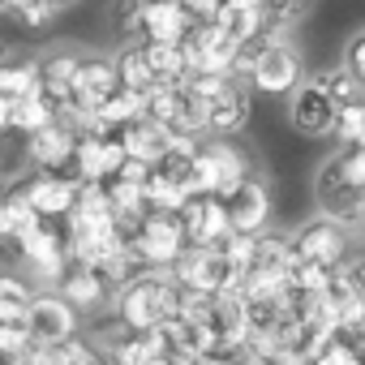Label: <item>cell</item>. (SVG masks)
Here are the masks:
<instances>
[{"label":"cell","mask_w":365,"mask_h":365,"mask_svg":"<svg viewBox=\"0 0 365 365\" xmlns=\"http://www.w3.org/2000/svg\"><path fill=\"white\" fill-rule=\"evenodd\" d=\"M314 365H365V361H361V348H356L352 335H331L314 352Z\"/></svg>","instance_id":"38"},{"label":"cell","mask_w":365,"mask_h":365,"mask_svg":"<svg viewBox=\"0 0 365 365\" xmlns=\"http://www.w3.org/2000/svg\"><path fill=\"white\" fill-rule=\"evenodd\" d=\"M52 120H56V103L43 91H31V95L14 99V133H35V129L52 125Z\"/></svg>","instance_id":"31"},{"label":"cell","mask_w":365,"mask_h":365,"mask_svg":"<svg viewBox=\"0 0 365 365\" xmlns=\"http://www.w3.org/2000/svg\"><path fill=\"white\" fill-rule=\"evenodd\" d=\"M116 138H120V146H125V159H142V163H150V168H155V163L168 155V146H172V129L159 125V120H150V116L129 120L125 129H116Z\"/></svg>","instance_id":"17"},{"label":"cell","mask_w":365,"mask_h":365,"mask_svg":"<svg viewBox=\"0 0 365 365\" xmlns=\"http://www.w3.org/2000/svg\"><path fill=\"white\" fill-rule=\"evenodd\" d=\"M142 52L155 69V82H185L190 78V61H185V48L180 43H150L142 39Z\"/></svg>","instance_id":"28"},{"label":"cell","mask_w":365,"mask_h":365,"mask_svg":"<svg viewBox=\"0 0 365 365\" xmlns=\"http://www.w3.org/2000/svg\"><path fill=\"white\" fill-rule=\"evenodd\" d=\"M112 31L120 43H142V0H116L112 5Z\"/></svg>","instance_id":"36"},{"label":"cell","mask_w":365,"mask_h":365,"mask_svg":"<svg viewBox=\"0 0 365 365\" xmlns=\"http://www.w3.org/2000/svg\"><path fill=\"white\" fill-rule=\"evenodd\" d=\"M237 78H245L250 91H258V95H292L297 82L305 78V65L288 35H267V39L241 48Z\"/></svg>","instance_id":"2"},{"label":"cell","mask_w":365,"mask_h":365,"mask_svg":"<svg viewBox=\"0 0 365 365\" xmlns=\"http://www.w3.org/2000/svg\"><path fill=\"white\" fill-rule=\"evenodd\" d=\"M335 116H339V103L327 95L322 78H301L297 91L288 95V120L301 138H331L335 133Z\"/></svg>","instance_id":"6"},{"label":"cell","mask_w":365,"mask_h":365,"mask_svg":"<svg viewBox=\"0 0 365 365\" xmlns=\"http://www.w3.org/2000/svg\"><path fill=\"white\" fill-rule=\"evenodd\" d=\"M125 163V146L116 133H82L73 142L69 176L73 180H112Z\"/></svg>","instance_id":"10"},{"label":"cell","mask_w":365,"mask_h":365,"mask_svg":"<svg viewBox=\"0 0 365 365\" xmlns=\"http://www.w3.org/2000/svg\"><path fill=\"white\" fill-rule=\"evenodd\" d=\"M73 142H78V133H73L65 120H52V125L26 133V159H31V168H39V172H69Z\"/></svg>","instance_id":"15"},{"label":"cell","mask_w":365,"mask_h":365,"mask_svg":"<svg viewBox=\"0 0 365 365\" xmlns=\"http://www.w3.org/2000/svg\"><path fill=\"white\" fill-rule=\"evenodd\" d=\"M116 176H125V180H138V185H142V180L150 176V163H142V159H125Z\"/></svg>","instance_id":"40"},{"label":"cell","mask_w":365,"mask_h":365,"mask_svg":"<svg viewBox=\"0 0 365 365\" xmlns=\"http://www.w3.org/2000/svg\"><path fill=\"white\" fill-rule=\"evenodd\" d=\"M5 14L18 18L26 31H43V26H52L61 18L52 0H5Z\"/></svg>","instance_id":"33"},{"label":"cell","mask_w":365,"mask_h":365,"mask_svg":"<svg viewBox=\"0 0 365 365\" xmlns=\"http://www.w3.org/2000/svg\"><path fill=\"white\" fill-rule=\"evenodd\" d=\"M31 301H35V288H31V279L0 271V322H22V327H26Z\"/></svg>","instance_id":"29"},{"label":"cell","mask_w":365,"mask_h":365,"mask_svg":"<svg viewBox=\"0 0 365 365\" xmlns=\"http://www.w3.org/2000/svg\"><path fill=\"white\" fill-rule=\"evenodd\" d=\"M271 365H314V356H309V352H301V348H288V352H275V356H271Z\"/></svg>","instance_id":"41"},{"label":"cell","mask_w":365,"mask_h":365,"mask_svg":"<svg viewBox=\"0 0 365 365\" xmlns=\"http://www.w3.org/2000/svg\"><path fill=\"white\" fill-rule=\"evenodd\" d=\"M14 245H18L22 267H39V262H52V258H69V254H65V232H61V224H52V220H39V224L26 228Z\"/></svg>","instance_id":"23"},{"label":"cell","mask_w":365,"mask_h":365,"mask_svg":"<svg viewBox=\"0 0 365 365\" xmlns=\"http://www.w3.org/2000/svg\"><path fill=\"white\" fill-rule=\"evenodd\" d=\"M254 116V99L245 78H232L215 99H207V138H237Z\"/></svg>","instance_id":"14"},{"label":"cell","mask_w":365,"mask_h":365,"mask_svg":"<svg viewBox=\"0 0 365 365\" xmlns=\"http://www.w3.org/2000/svg\"><path fill=\"white\" fill-rule=\"evenodd\" d=\"M215 26H220L232 43H241V48L267 39V18H262V5H258V0H220Z\"/></svg>","instance_id":"19"},{"label":"cell","mask_w":365,"mask_h":365,"mask_svg":"<svg viewBox=\"0 0 365 365\" xmlns=\"http://www.w3.org/2000/svg\"><path fill=\"white\" fill-rule=\"evenodd\" d=\"M9 241V224H5V190H0V245Z\"/></svg>","instance_id":"45"},{"label":"cell","mask_w":365,"mask_h":365,"mask_svg":"<svg viewBox=\"0 0 365 365\" xmlns=\"http://www.w3.org/2000/svg\"><path fill=\"white\" fill-rule=\"evenodd\" d=\"M5 224H9V241H18L26 228H35V224H39L35 207L26 202V194H22L18 185H9V190H5Z\"/></svg>","instance_id":"35"},{"label":"cell","mask_w":365,"mask_h":365,"mask_svg":"<svg viewBox=\"0 0 365 365\" xmlns=\"http://www.w3.org/2000/svg\"><path fill=\"white\" fill-rule=\"evenodd\" d=\"M116 86H120V82H116V65H112V56H82V61H78L73 103H82V108H99Z\"/></svg>","instance_id":"20"},{"label":"cell","mask_w":365,"mask_h":365,"mask_svg":"<svg viewBox=\"0 0 365 365\" xmlns=\"http://www.w3.org/2000/svg\"><path fill=\"white\" fill-rule=\"evenodd\" d=\"M292 250H297V258L335 271V267H344L352 258V228H344L331 215H314L292 232Z\"/></svg>","instance_id":"4"},{"label":"cell","mask_w":365,"mask_h":365,"mask_svg":"<svg viewBox=\"0 0 365 365\" xmlns=\"http://www.w3.org/2000/svg\"><path fill=\"white\" fill-rule=\"evenodd\" d=\"M78 52H69V48H56V52H48V56H39V91L56 103V108H65L69 99H73V78H78Z\"/></svg>","instance_id":"21"},{"label":"cell","mask_w":365,"mask_h":365,"mask_svg":"<svg viewBox=\"0 0 365 365\" xmlns=\"http://www.w3.org/2000/svg\"><path fill=\"white\" fill-rule=\"evenodd\" d=\"M142 5H146V0H142Z\"/></svg>","instance_id":"51"},{"label":"cell","mask_w":365,"mask_h":365,"mask_svg":"<svg viewBox=\"0 0 365 365\" xmlns=\"http://www.w3.org/2000/svg\"><path fill=\"white\" fill-rule=\"evenodd\" d=\"M250 172H254V159L245 146H237L232 138H202L194 168H190V194L228 198Z\"/></svg>","instance_id":"3"},{"label":"cell","mask_w":365,"mask_h":365,"mask_svg":"<svg viewBox=\"0 0 365 365\" xmlns=\"http://www.w3.org/2000/svg\"><path fill=\"white\" fill-rule=\"evenodd\" d=\"M142 198H146L150 211H180V207H185V198H190V190L180 185V180H172L168 172L150 168V176L142 180Z\"/></svg>","instance_id":"30"},{"label":"cell","mask_w":365,"mask_h":365,"mask_svg":"<svg viewBox=\"0 0 365 365\" xmlns=\"http://www.w3.org/2000/svg\"><path fill=\"white\" fill-rule=\"evenodd\" d=\"M344 267H348V279H352V284H356V288L365 292V254H352V258H348Z\"/></svg>","instance_id":"42"},{"label":"cell","mask_w":365,"mask_h":365,"mask_svg":"<svg viewBox=\"0 0 365 365\" xmlns=\"http://www.w3.org/2000/svg\"><path fill=\"white\" fill-rule=\"evenodd\" d=\"M0 133H14V99L0 95Z\"/></svg>","instance_id":"43"},{"label":"cell","mask_w":365,"mask_h":365,"mask_svg":"<svg viewBox=\"0 0 365 365\" xmlns=\"http://www.w3.org/2000/svg\"><path fill=\"white\" fill-rule=\"evenodd\" d=\"M18 190L26 194V202L35 207L39 220H52L61 224L69 211H73V198H78V180L69 172H31L26 180H18Z\"/></svg>","instance_id":"9"},{"label":"cell","mask_w":365,"mask_h":365,"mask_svg":"<svg viewBox=\"0 0 365 365\" xmlns=\"http://www.w3.org/2000/svg\"><path fill=\"white\" fill-rule=\"evenodd\" d=\"M292 262H297L292 232H271V228H262V232H258V250H254V267H267V271H288Z\"/></svg>","instance_id":"32"},{"label":"cell","mask_w":365,"mask_h":365,"mask_svg":"<svg viewBox=\"0 0 365 365\" xmlns=\"http://www.w3.org/2000/svg\"><path fill=\"white\" fill-rule=\"evenodd\" d=\"M52 5H56V14H69V9H78V5H82V0H52Z\"/></svg>","instance_id":"46"},{"label":"cell","mask_w":365,"mask_h":365,"mask_svg":"<svg viewBox=\"0 0 365 365\" xmlns=\"http://www.w3.org/2000/svg\"><path fill=\"white\" fill-rule=\"evenodd\" d=\"M190 14L180 0H146L142 5V39L150 43H180L190 35Z\"/></svg>","instance_id":"18"},{"label":"cell","mask_w":365,"mask_h":365,"mask_svg":"<svg viewBox=\"0 0 365 365\" xmlns=\"http://www.w3.org/2000/svg\"><path fill=\"white\" fill-rule=\"evenodd\" d=\"M176 215H180V224H185V241H190V245H220V241L232 232L228 207H224V198H215V194H190L185 207H180Z\"/></svg>","instance_id":"13"},{"label":"cell","mask_w":365,"mask_h":365,"mask_svg":"<svg viewBox=\"0 0 365 365\" xmlns=\"http://www.w3.org/2000/svg\"><path fill=\"white\" fill-rule=\"evenodd\" d=\"M318 78H322V86H327V95H331V99H335L339 108H344V103H356V99H361V91H365V82H361V78H356V73H352V69H348L344 61H339L335 69H327V73H318Z\"/></svg>","instance_id":"34"},{"label":"cell","mask_w":365,"mask_h":365,"mask_svg":"<svg viewBox=\"0 0 365 365\" xmlns=\"http://www.w3.org/2000/svg\"><path fill=\"white\" fill-rule=\"evenodd\" d=\"M26 331L39 344H65L82 331V322H78V309L61 292H35L31 314H26Z\"/></svg>","instance_id":"12"},{"label":"cell","mask_w":365,"mask_h":365,"mask_svg":"<svg viewBox=\"0 0 365 365\" xmlns=\"http://www.w3.org/2000/svg\"><path fill=\"white\" fill-rule=\"evenodd\" d=\"M0 14H5V0H0Z\"/></svg>","instance_id":"48"},{"label":"cell","mask_w":365,"mask_h":365,"mask_svg":"<svg viewBox=\"0 0 365 365\" xmlns=\"http://www.w3.org/2000/svg\"><path fill=\"white\" fill-rule=\"evenodd\" d=\"M95 116H99V133H116V129H125L129 120L146 116V95H142V91H125V86H116V91L95 108Z\"/></svg>","instance_id":"24"},{"label":"cell","mask_w":365,"mask_h":365,"mask_svg":"<svg viewBox=\"0 0 365 365\" xmlns=\"http://www.w3.org/2000/svg\"><path fill=\"white\" fill-rule=\"evenodd\" d=\"M172 275L180 288H202V292H220L237 279V271L228 267L220 245H185L180 258L172 262Z\"/></svg>","instance_id":"8"},{"label":"cell","mask_w":365,"mask_h":365,"mask_svg":"<svg viewBox=\"0 0 365 365\" xmlns=\"http://www.w3.org/2000/svg\"><path fill=\"white\" fill-rule=\"evenodd\" d=\"M198 365H237L232 352H211V356H198Z\"/></svg>","instance_id":"44"},{"label":"cell","mask_w":365,"mask_h":365,"mask_svg":"<svg viewBox=\"0 0 365 365\" xmlns=\"http://www.w3.org/2000/svg\"><path fill=\"white\" fill-rule=\"evenodd\" d=\"M112 65H116V82H120L125 91H142V95H146V91L155 86V69H150L142 43H120V52L112 56Z\"/></svg>","instance_id":"25"},{"label":"cell","mask_w":365,"mask_h":365,"mask_svg":"<svg viewBox=\"0 0 365 365\" xmlns=\"http://www.w3.org/2000/svg\"><path fill=\"white\" fill-rule=\"evenodd\" d=\"M361 103H365V91H361Z\"/></svg>","instance_id":"49"},{"label":"cell","mask_w":365,"mask_h":365,"mask_svg":"<svg viewBox=\"0 0 365 365\" xmlns=\"http://www.w3.org/2000/svg\"><path fill=\"white\" fill-rule=\"evenodd\" d=\"M176 297H180V284L172 267H146L138 279H129L112 297V309L129 331H150L163 318H176Z\"/></svg>","instance_id":"1"},{"label":"cell","mask_w":365,"mask_h":365,"mask_svg":"<svg viewBox=\"0 0 365 365\" xmlns=\"http://www.w3.org/2000/svg\"><path fill=\"white\" fill-rule=\"evenodd\" d=\"M224 207H228V224H232V232H262L267 224H271V211H275V198H271V185L258 176V172H250L241 185L224 198Z\"/></svg>","instance_id":"11"},{"label":"cell","mask_w":365,"mask_h":365,"mask_svg":"<svg viewBox=\"0 0 365 365\" xmlns=\"http://www.w3.org/2000/svg\"><path fill=\"white\" fill-rule=\"evenodd\" d=\"M352 339H356V348H361V361H365V331H356Z\"/></svg>","instance_id":"47"},{"label":"cell","mask_w":365,"mask_h":365,"mask_svg":"<svg viewBox=\"0 0 365 365\" xmlns=\"http://www.w3.org/2000/svg\"><path fill=\"white\" fill-rule=\"evenodd\" d=\"M344 65L365 82V31H356V35L348 39V48H344Z\"/></svg>","instance_id":"39"},{"label":"cell","mask_w":365,"mask_h":365,"mask_svg":"<svg viewBox=\"0 0 365 365\" xmlns=\"http://www.w3.org/2000/svg\"><path fill=\"white\" fill-rule=\"evenodd\" d=\"M129 245L138 250V258L146 267H172L190 241H185V224H180L176 211H146V220L138 224Z\"/></svg>","instance_id":"5"},{"label":"cell","mask_w":365,"mask_h":365,"mask_svg":"<svg viewBox=\"0 0 365 365\" xmlns=\"http://www.w3.org/2000/svg\"><path fill=\"white\" fill-rule=\"evenodd\" d=\"M39 91V56H0V95L18 99Z\"/></svg>","instance_id":"26"},{"label":"cell","mask_w":365,"mask_h":365,"mask_svg":"<svg viewBox=\"0 0 365 365\" xmlns=\"http://www.w3.org/2000/svg\"><path fill=\"white\" fill-rule=\"evenodd\" d=\"M103 190H108V202H112V224L125 237H133L138 224L150 211L146 198H142V185H138V180H125V176H112V180H103Z\"/></svg>","instance_id":"22"},{"label":"cell","mask_w":365,"mask_h":365,"mask_svg":"<svg viewBox=\"0 0 365 365\" xmlns=\"http://www.w3.org/2000/svg\"><path fill=\"white\" fill-rule=\"evenodd\" d=\"M103 356H108V365H150L155 356H163V348L155 344L150 331H125Z\"/></svg>","instance_id":"27"},{"label":"cell","mask_w":365,"mask_h":365,"mask_svg":"<svg viewBox=\"0 0 365 365\" xmlns=\"http://www.w3.org/2000/svg\"><path fill=\"white\" fill-rule=\"evenodd\" d=\"M180 48H185L190 73H232V78H237L241 43H232L215 22H198V26H190V35L180 39Z\"/></svg>","instance_id":"7"},{"label":"cell","mask_w":365,"mask_h":365,"mask_svg":"<svg viewBox=\"0 0 365 365\" xmlns=\"http://www.w3.org/2000/svg\"><path fill=\"white\" fill-rule=\"evenodd\" d=\"M78 314H95V309H103V305H112V284L103 279V271H95V267H78V262H69V271H65V279H61V288H56Z\"/></svg>","instance_id":"16"},{"label":"cell","mask_w":365,"mask_h":365,"mask_svg":"<svg viewBox=\"0 0 365 365\" xmlns=\"http://www.w3.org/2000/svg\"><path fill=\"white\" fill-rule=\"evenodd\" d=\"M180 5H185V0H180Z\"/></svg>","instance_id":"50"},{"label":"cell","mask_w":365,"mask_h":365,"mask_svg":"<svg viewBox=\"0 0 365 365\" xmlns=\"http://www.w3.org/2000/svg\"><path fill=\"white\" fill-rule=\"evenodd\" d=\"M339 146H361L365 142V103H344L339 116H335V133H331Z\"/></svg>","instance_id":"37"}]
</instances>
